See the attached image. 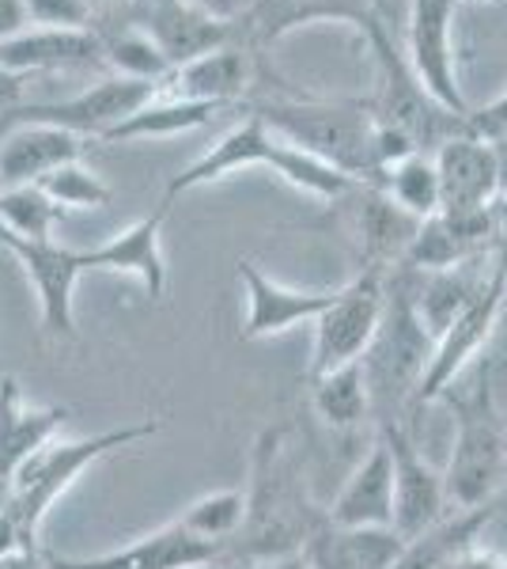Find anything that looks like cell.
<instances>
[{
  "instance_id": "obj_31",
  "label": "cell",
  "mask_w": 507,
  "mask_h": 569,
  "mask_svg": "<svg viewBox=\"0 0 507 569\" xmlns=\"http://www.w3.org/2000/svg\"><path fill=\"white\" fill-rule=\"evenodd\" d=\"M375 187L383 190L386 198L398 209H405L409 217L428 220L444 209V198H439V176H436V160L432 152H413L405 160L391 163L383 171Z\"/></svg>"
},
{
  "instance_id": "obj_11",
  "label": "cell",
  "mask_w": 507,
  "mask_h": 569,
  "mask_svg": "<svg viewBox=\"0 0 507 569\" xmlns=\"http://www.w3.org/2000/svg\"><path fill=\"white\" fill-rule=\"evenodd\" d=\"M0 247L27 270L42 308V330L50 338H77V281L84 273L80 251L53 240H23L0 228Z\"/></svg>"
},
{
  "instance_id": "obj_9",
  "label": "cell",
  "mask_w": 507,
  "mask_h": 569,
  "mask_svg": "<svg viewBox=\"0 0 507 569\" xmlns=\"http://www.w3.org/2000/svg\"><path fill=\"white\" fill-rule=\"evenodd\" d=\"M168 88L155 84V80H125V77H103L99 84H91L84 91L69 99H58V103H23L16 107V118L23 122H50V126H61V130H72L80 137H103L122 126L129 114H136L141 107H149L160 91Z\"/></svg>"
},
{
  "instance_id": "obj_35",
  "label": "cell",
  "mask_w": 507,
  "mask_h": 569,
  "mask_svg": "<svg viewBox=\"0 0 507 569\" xmlns=\"http://www.w3.org/2000/svg\"><path fill=\"white\" fill-rule=\"evenodd\" d=\"M34 187H42L64 213H69V209H103V206H110V198H114V190H110L95 171H88L80 160L50 171V176L42 182H34Z\"/></svg>"
},
{
  "instance_id": "obj_19",
  "label": "cell",
  "mask_w": 507,
  "mask_h": 569,
  "mask_svg": "<svg viewBox=\"0 0 507 569\" xmlns=\"http://www.w3.org/2000/svg\"><path fill=\"white\" fill-rule=\"evenodd\" d=\"M91 66H103V46L91 27H27L0 42V69L23 80Z\"/></svg>"
},
{
  "instance_id": "obj_48",
  "label": "cell",
  "mask_w": 507,
  "mask_h": 569,
  "mask_svg": "<svg viewBox=\"0 0 507 569\" xmlns=\"http://www.w3.org/2000/svg\"><path fill=\"white\" fill-rule=\"evenodd\" d=\"M8 130H12V110H0V141H4Z\"/></svg>"
},
{
  "instance_id": "obj_1",
  "label": "cell",
  "mask_w": 507,
  "mask_h": 569,
  "mask_svg": "<svg viewBox=\"0 0 507 569\" xmlns=\"http://www.w3.org/2000/svg\"><path fill=\"white\" fill-rule=\"evenodd\" d=\"M243 528L224 550V566H270L303 558L326 509H318L307 490L296 456L288 452L281 426H265L251 452V482H246Z\"/></svg>"
},
{
  "instance_id": "obj_10",
  "label": "cell",
  "mask_w": 507,
  "mask_h": 569,
  "mask_svg": "<svg viewBox=\"0 0 507 569\" xmlns=\"http://www.w3.org/2000/svg\"><path fill=\"white\" fill-rule=\"evenodd\" d=\"M455 0H413L409 8V61L420 88L455 118L469 114V103L458 84L455 61Z\"/></svg>"
},
{
  "instance_id": "obj_27",
  "label": "cell",
  "mask_w": 507,
  "mask_h": 569,
  "mask_svg": "<svg viewBox=\"0 0 507 569\" xmlns=\"http://www.w3.org/2000/svg\"><path fill=\"white\" fill-rule=\"evenodd\" d=\"M405 539L394 528H337L322 525L303 550L307 569H391Z\"/></svg>"
},
{
  "instance_id": "obj_44",
  "label": "cell",
  "mask_w": 507,
  "mask_h": 569,
  "mask_svg": "<svg viewBox=\"0 0 507 569\" xmlns=\"http://www.w3.org/2000/svg\"><path fill=\"white\" fill-rule=\"evenodd\" d=\"M91 12H95V20H114L118 12H133L136 0H88Z\"/></svg>"
},
{
  "instance_id": "obj_45",
  "label": "cell",
  "mask_w": 507,
  "mask_h": 569,
  "mask_svg": "<svg viewBox=\"0 0 507 569\" xmlns=\"http://www.w3.org/2000/svg\"><path fill=\"white\" fill-rule=\"evenodd\" d=\"M0 569H42V555L39 550H20V555L4 558Z\"/></svg>"
},
{
  "instance_id": "obj_28",
  "label": "cell",
  "mask_w": 507,
  "mask_h": 569,
  "mask_svg": "<svg viewBox=\"0 0 507 569\" xmlns=\"http://www.w3.org/2000/svg\"><path fill=\"white\" fill-rule=\"evenodd\" d=\"M91 31L99 34V46H103V66L114 72V77H125V80H163L171 77V66L168 58L160 53V46L152 42V34L144 31L141 23L133 20H95Z\"/></svg>"
},
{
  "instance_id": "obj_4",
  "label": "cell",
  "mask_w": 507,
  "mask_h": 569,
  "mask_svg": "<svg viewBox=\"0 0 507 569\" xmlns=\"http://www.w3.org/2000/svg\"><path fill=\"white\" fill-rule=\"evenodd\" d=\"M254 114L281 141L334 163L356 182L375 187V118L364 103H262Z\"/></svg>"
},
{
  "instance_id": "obj_40",
  "label": "cell",
  "mask_w": 507,
  "mask_h": 569,
  "mask_svg": "<svg viewBox=\"0 0 507 569\" xmlns=\"http://www.w3.org/2000/svg\"><path fill=\"white\" fill-rule=\"evenodd\" d=\"M455 569H507V555H504V550H496V547H488L481 539L474 550H466L463 562H458Z\"/></svg>"
},
{
  "instance_id": "obj_8",
  "label": "cell",
  "mask_w": 507,
  "mask_h": 569,
  "mask_svg": "<svg viewBox=\"0 0 507 569\" xmlns=\"http://www.w3.org/2000/svg\"><path fill=\"white\" fill-rule=\"evenodd\" d=\"M504 305H507V284L500 273H493L485 289L474 297V305H469L463 316L436 338L428 365H424V376L417 383V395H413L409 418L420 415V410L432 407V402H439L469 369L481 365L485 346H488V338H493L496 323H500Z\"/></svg>"
},
{
  "instance_id": "obj_47",
  "label": "cell",
  "mask_w": 507,
  "mask_h": 569,
  "mask_svg": "<svg viewBox=\"0 0 507 569\" xmlns=\"http://www.w3.org/2000/svg\"><path fill=\"white\" fill-rule=\"evenodd\" d=\"M227 569H303V558H292V562H270V566H227Z\"/></svg>"
},
{
  "instance_id": "obj_41",
  "label": "cell",
  "mask_w": 507,
  "mask_h": 569,
  "mask_svg": "<svg viewBox=\"0 0 507 569\" xmlns=\"http://www.w3.org/2000/svg\"><path fill=\"white\" fill-rule=\"evenodd\" d=\"M27 27H31V20H27L23 0H0V42L27 31Z\"/></svg>"
},
{
  "instance_id": "obj_15",
  "label": "cell",
  "mask_w": 507,
  "mask_h": 569,
  "mask_svg": "<svg viewBox=\"0 0 507 569\" xmlns=\"http://www.w3.org/2000/svg\"><path fill=\"white\" fill-rule=\"evenodd\" d=\"M239 281L246 297V319L239 330L243 342H262L300 323H315L334 300V289H288L257 270L251 259H239Z\"/></svg>"
},
{
  "instance_id": "obj_5",
  "label": "cell",
  "mask_w": 507,
  "mask_h": 569,
  "mask_svg": "<svg viewBox=\"0 0 507 569\" xmlns=\"http://www.w3.org/2000/svg\"><path fill=\"white\" fill-rule=\"evenodd\" d=\"M160 433V421H136V426L107 429V433L84 437V440H50L42 452H34L31 460L20 467L12 490L0 509L12 512V520L20 525L27 536L39 539V528L45 512L61 501V493H69V486L88 471L91 463H99L103 456L118 452L125 445H141Z\"/></svg>"
},
{
  "instance_id": "obj_42",
  "label": "cell",
  "mask_w": 507,
  "mask_h": 569,
  "mask_svg": "<svg viewBox=\"0 0 507 569\" xmlns=\"http://www.w3.org/2000/svg\"><path fill=\"white\" fill-rule=\"evenodd\" d=\"M186 4L201 8V12L216 16V20H224V23H235L239 16L246 12V4H251V0H186Z\"/></svg>"
},
{
  "instance_id": "obj_14",
  "label": "cell",
  "mask_w": 507,
  "mask_h": 569,
  "mask_svg": "<svg viewBox=\"0 0 507 569\" xmlns=\"http://www.w3.org/2000/svg\"><path fill=\"white\" fill-rule=\"evenodd\" d=\"M50 569H209L224 566V543L190 536L171 520L168 528L149 531V536L133 539V543L107 550V555L91 558H45Z\"/></svg>"
},
{
  "instance_id": "obj_34",
  "label": "cell",
  "mask_w": 507,
  "mask_h": 569,
  "mask_svg": "<svg viewBox=\"0 0 507 569\" xmlns=\"http://www.w3.org/2000/svg\"><path fill=\"white\" fill-rule=\"evenodd\" d=\"M243 512H246V493L243 490H212V493H205V498L190 501L174 525L186 528L190 536L224 543V550H227V543L235 539V531L243 528Z\"/></svg>"
},
{
  "instance_id": "obj_13",
  "label": "cell",
  "mask_w": 507,
  "mask_h": 569,
  "mask_svg": "<svg viewBox=\"0 0 507 569\" xmlns=\"http://www.w3.org/2000/svg\"><path fill=\"white\" fill-rule=\"evenodd\" d=\"M322 20L353 23L364 34L375 20H383V4L379 0H251L246 12L235 20V34L246 42V50H265V46L288 39L296 27Z\"/></svg>"
},
{
  "instance_id": "obj_43",
  "label": "cell",
  "mask_w": 507,
  "mask_h": 569,
  "mask_svg": "<svg viewBox=\"0 0 507 569\" xmlns=\"http://www.w3.org/2000/svg\"><path fill=\"white\" fill-rule=\"evenodd\" d=\"M23 77H12L8 69H0V110H16L23 107Z\"/></svg>"
},
{
  "instance_id": "obj_16",
  "label": "cell",
  "mask_w": 507,
  "mask_h": 569,
  "mask_svg": "<svg viewBox=\"0 0 507 569\" xmlns=\"http://www.w3.org/2000/svg\"><path fill=\"white\" fill-rule=\"evenodd\" d=\"M133 20L152 34V42L168 58L171 72L235 39L232 23L201 12V8L186 4V0H136Z\"/></svg>"
},
{
  "instance_id": "obj_39",
  "label": "cell",
  "mask_w": 507,
  "mask_h": 569,
  "mask_svg": "<svg viewBox=\"0 0 507 569\" xmlns=\"http://www.w3.org/2000/svg\"><path fill=\"white\" fill-rule=\"evenodd\" d=\"M20 550H39V543H34V539L16 525L12 512L0 509V562L12 558V555H20Z\"/></svg>"
},
{
  "instance_id": "obj_24",
  "label": "cell",
  "mask_w": 507,
  "mask_h": 569,
  "mask_svg": "<svg viewBox=\"0 0 507 569\" xmlns=\"http://www.w3.org/2000/svg\"><path fill=\"white\" fill-rule=\"evenodd\" d=\"M326 520L337 528H394V460L383 437H375L372 452L353 467Z\"/></svg>"
},
{
  "instance_id": "obj_37",
  "label": "cell",
  "mask_w": 507,
  "mask_h": 569,
  "mask_svg": "<svg viewBox=\"0 0 507 569\" xmlns=\"http://www.w3.org/2000/svg\"><path fill=\"white\" fill-rule=\"evenodd\" d=\"M463 133L477 137V141H488V144L504 141L507 137V88L493 99V103L469 110L463 118Z\"/></svg>"
},
{
  "instance_id": "obj_33",
  "label": "cell",
  "mask_w": 507,
  "mask_h": 569,
  "mask_svg": "<svg viewBox=\"0 0 507 569\" xmlns=\"http://www.w3.org/2000/svg\"><path fill=\"white\" fill-rule=\"evenodd\" d=\"M64 209L45 194L42 187H12L0 190V228L23 240H53V228Z\"/></svg>"
},
{
  "instance_id": "obj_26",
  "label": "cell",
  "mask_w": 507,
  "mask_h": 569,
  "mask_svg": "<svg viewBox=\"0 0 507 569\" xmlns=\"http://www.w3.org/2000/svg\"><path fill=\"white\" fill-rule=\"evenodd\" d=\"M251 77H254L251 50L227 42L212 53H201L190 66L174 69L163 91L179 99H197V103H216L232 110L246 96V88H251Z\"/></svg>"
},
{
  "instance_id": "obj_23",
  "label": "cell",
  "mask_w": 507,
  "mask_h": 569,
  "mask_svg": "<svg viewBox=\"0 0 507 569\" xmlns=\"http://www.w3.org/2000/svg\"><path fill=\"white\" fill-rule=\"evenodd\" d=\"M273 144H276V137L270 133V126L251 110L235 130H227L212 149H205L186 171H179V176L168 182L163 206H171L179 194H190V190H197V187H209V182H216V179L235 176V171H243V168H270Z\"/></svg>"
},
{
  "instance_id": "obj_29",
  "label": "cell",
  "mask_w": 507,
  "mask_h": 569,
  "mask_svg": "<svg viewBox=\"0 0 507 569\" xmlns=\"http://www.w3.org/2000/svg\"><path fill=\"white\" fill-rule=\"evenodd\" d=\"M227 107L216 103H197V99H179V96H160L152 99L149 107H141L136 114H129L122 126H114L103 141L118 144V141H144V137H174V133H190L209 126L216 114H224Z\"/></svg>"
},
{
  "instance_id": "obj_12",
  "label": "cell",
  "mask_w": 507,
  "mask_h": 569,
  "mask_svg": "<svg viewBox=\"0 0 507 569\" xmlns=\"http://www.w3.org/2000/svg\"><path fill=\"white\" fill-rule=\"evenodd\" d=\"M379 437L394 460V531L413 539L450 512L444 471L424 460L417 437L405 426H379Z\"/></svg>"
},
{
  "instance_id": "obj_46",
  "label": "cell",
  "mask_w": 507,
  "mask_h": 569,
  "mask_svg": "<svg viewBox=\"0 0 507 569\" xmlns=\"http://www.w3.org/2000/svg\"><path fill=\"white\" fill-rule=\"evenodd\" d=\"M496 149V179H500V198H507V137L493 144Z\"/></svg>"
},
{
  "instance_id": "obj_50",
  "label": "cell",
  "mask_w": 507,
  "mask_h": 569,
  "mask_svg": "<svg viewBox=\"0 0 507 569\" xmlns=\"http://www.w3.org/2000/svg\"><path fill=\"white\" fill-rule=\"evenodd\" d=\"M303 569H307V566H303Z\"/></svg>"
},
{
  "instance_id": "obj_32",
  "label": "cell",
  "mask_w": 507,
  "mask_h": 569,
  "mask_svg": "<svg viewBox=\"0 0 507 569\" xmlns=\"http://www.w3.org/2000/svg\"><path fill=\"white\" fill-rule=\"evenodd\" d=\"M270 168L284 182H292L296 190H307V194H315L322 201H341V198L353 194V190L359 187L353 176H345V171L334 168V163L318 160V156L303 152V149H296V144L281 141V137H276V144H273Z\"/></svg>"
},
{
  "instance_id": "obj_3",
  "label": "cell",
  "mask_w": 507,
  "mask_h": 569,
  "mask_svg": "<svg viewBox=\"0 0 507 569\" xmlns=\"http://www.w3.org/2000/svg\"><path fill=\"white\" fill-rule=\"evenodd\" d=\"M444 399L455 407V440L444 467L450 509H477L500 498L507 486V418H500L493 388L450 391Z\"/></svg>"
},
{
  "instance_id": "obj_22",
  "label": "cell",
  "mask_w": 507,
  "mask_h": 569,
  "mask_svg": "<svg viewBox=\"0 0 507 569\" xmlns=\"http://www.w3.org/2000/svg\"><path fill=\"white\" fill-rule=\"evenodd\" d=\"M171 206H160L155 213L133 220L122 232H114L110 240L80 251L84 270H110V273H129L144 284L152 300H160L168 292V259H163V217Z\"/></svg>"
},
{
  "instance_id": "obj_18",
  "label": "cell",
  "mask_w": 507,
  "mask_h": 569,
  "mask_svg": "<svg viewBox=\"0 0 507 569\" xmlns=\"http://www.w3.org/2000/svg\"><path fill=\"white\" fill-rule=\"evenodd\" d=\"M88 149V137L61 130L50 122H23L12 110V130L0 141V190L34 187L50 171L77 163Z\"/></svg>"
},
{
  "instance_id": "obj_21",
  "label": "cell",
  "mask_w": 507,
  "mask_h": 569,
  "mask_svg": "<svg viewBox=\"0 0 507 569\" xmlns=\"http://www.w3.org/2000/svg\"><path fill=\"white\" fill-rule=\"evenodd\" d=\"M64 418H69V407H27L20 380L16 376L0 380V505L12 490L20 467L50 440H58Z\"/></svg>"
},
{
  "instance_id": "obj_49",
  "label": "cell",
  "mask_w": 507,
  "mask_h": 569,
  "mask_svg": "<svg viewBox=\"0 0 507 569\" xmlns=\"http://www.w3.org/2000/svg\"><path fill=\"white\" fill-rule=\"evenodd\" d=\"M455 4H463V0H455Z\"/></svg>"
},
{
  "instance_id": "obj_38",
  "label": "cell",
  "mask_w": 507,
  "mask_h": 569,
  "mask_svg": "<svg viewBox=\"0 0 507 569\" xmlns=\"http://www.w3.org/2000/svg\"><path fill=\"white\" fill-rule=\"evenodd\" d=\"M488 254H493L496 273L507 284V198H496L493 206V247H488Z\"/></svg>"
},
{
  "instance_id": "obj_30",
  "label": "cell",
  "mask_w": 507,
  "mask_h": 569,
  "mask_svg": "<svg viewBox=\"0 0 507 569\" xmlns=\"http://www.w3.org/2000/svg\"><path fill=\"white\" fill-rule=\"evenodd\" d=\"M311 407L329 429H356L372 418V395H367L364 361L341 365V369L311 380Z\"/></svg>"
},
{
  "instance_id": "obj_25",
  "label": "cell",
  "mask_w": 507,
  "mask_h": 569,
  "mask_svg": "<svg viewBox=\"0 0 507 569\" xmlns=\"http://www.w3.org/2000/svg\"><path fill=\"white\" fill-rule=\"evenodd\" d=\"M496 517V501L477 505V509H450L420 536L405 539L391 569H455L466 550L481 543L485 528Z\"/></svg>"
},
{
  "instance_id": "obj_2",
  "label": "cell",
  "mask_w": 507,
  "mask_h": 569,
  "mask_svg": "<svg viewBox=\"0 0 507 569\" xmlns=\"http://www.w3.org/2000/svg\"><path fill=\"white\" fill-rule=\"evenodd\" d=\"M432 346H436V338L424 330L417 311H413L405 273L391 270L386 273V305L379 330H375L367 353L359 357L367 376V395H372V418H379V426L409 429V407L424 365L432 357Z\"/></svg>"
},
{
  "instance_id": "obj_6",
  "label": "cell",
  "mask_w": 507,
  "mask_h": 569,
  "mask_svg": "<svg viewBox=\"0 0 507 569\" xmlns=\"http://www.w3.org/2000/svg\"><path fill=\"white\" fill-rule=\"evenodd\" d=\"M364 42L372 46L375 61H379V96H375V103H367L375 122L405 133L420 152H436L447 137L463 133V118L439 107L413 77L405 53L398 50L394 34L386 31V20H375L367 27Z\"/></svg>"
},
{
  "instance_id": "obj_20",
  "label": "cell",
  "mask_w": 507,
  "mask_h": 569,
  "mask_svg": "<svg viewBox=\"0 0 507 569\" xmlns=\"http://www.w3.org/2000/svg\"><path fill=\"white\" fill-rule=\"evenodd\" d=\"M432 160H436L444 209H450V213H477V209L496 206L500 179H496V149L488 141L455 133L432 152Z\"/></svg>"
},
{
  "instance_id": "obj_7",
  "label": "cell",
  "mask_w": 507,
  "mask_h": 569,
  "mask_svg": "<svg viewBox=\"0 0 507 569\" xmlns=\"http://www.w3.org/2000/svg\"><path fill=\"white\" fill-rule=\"evenodd\" d=\"M386 305V273L359 270L353 281L334 289L329 308L315 319V350H311L307 380L353 365L367 353L379 330Z\"/></svg>"
},
{
  "instance_id": "obj_17",
  "label": "cell",
  "mask_w": 507,
  "mask_h": 569,
  "mask_svg": "<svg viewBox=\"0 0 507 569\" xmlns=\"http://www.w3.org/2000/svg\"><path fill=\"white\" fill-rule=\"evenodd\" d=\"M348 198H353V206H348V232H353L359 247V270H398L420 220L398 209L379 187H367V182H359Z\"/></svg>"
},
{
  "instance_id": "obj_36",
  "label": "cell",
  "mask_w": 507,
  "mask_h": 569,
  "mask_svg": "<svg viewBox=\"0 0 507 569\" xmlns=\"http://www.w3.org/2000/svg\"><path fill=\"white\" fill-rule=\"evenodd\" d=\"M31 27H91L95 12L88 0H23Z\"/></svg>"
}]
</instances>
